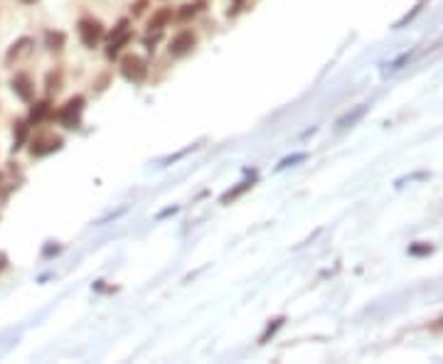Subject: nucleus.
I'll return each mask as SVG.
<instances>
[{"label": "nucleus", "instance_id": "6e6552de", "mask_svg": "<svg viewBox=\"0 0 443 364\" xmlns=\"http://www.w3.org/2000/svg\"><path fill=\"white\" fill-rule=\"evenodd\" d=\"M172 20V8H161L158 13H153V18L148 20V30H156V32H161L163 27L168 25V22Z\"/></svg>", "mask_w": 443, "mask_h": 364}, {"label": "nucleus", "instance_id": "0eeeda50", "mask_svg": "<svg viewBox=\"0 0 443 364\" xmlns=\"http://www.w3.org/2000/svg\"><path fill=\"white\" fill-rule=\"evenodd\" d=\"M13 91H15L18 96H20L22 101H27L30 104L32 101V96H35V86H32V79L27 74H15L13 76Z\"/></svg>", "mask_w": 443, "mask_h": 364}, {"label": "nucleus", "instance_id": "9b49d317", "mask_svg": "<svg viewBox=\"0 0 443 364\" xmlns=\"http://www.w3.org/2000/svg\"><path fill=\"white\" fill-rule=\"evenodd\" d=\"M364 114H367V106H357V109H355L353 114H345L343 119L338 121V128H340V130H343V128H350V126L357 123V121L362 119Z\"/></svg>", "mask_w": 443, "mask_h": 364}, {"label": "nucleus", "instance_id": "423d86ee", "mask_svg": "<svg viewBox=\"0 0 443 364\" xmlns=\"http://www.w3.org/2000/svg\"><path fill=\"white\" fill-rule=\"evenodd\" d=\"M197 45V37L192 35V32H180V35L172 37L170 42V55L172 57H185L187 52H192V47Z\"/></svg>", "mask_w": 443, "mask_h": 364}, {"label": "nucleus", "instance_id": "f3484780", "mask_svg": "<svg viewBox=\"0 0 443 364\" xmlns=\"http://www.w3.org/2000/svg\"><path fill=\"white\" fill-rule=\"evenodd\" d=\"M60 81H62L60 72H52V74L47 76V89H50V91H60Z\"/></svg>", "mask_w": 443, "mask_h": 364}, {"label": "nucleus", "instance_id": "20e7f679", "mask_svg": "<svg viewBox=\"0 0 443 364\" xmlns=\"http://www.w3.org/2000/svg\"><path fill=\"white\" fill-rule=\"evenodd\" d=\"M60 148H62L60 135H37V138L30 143V155L32 158H42V155H50Z\"/></svg>", "mask_w": 443, "mask_h": 364}, {"label": "nucleus", "instance_id": "f8f14e48", "mask_svg": "<svg viewBox=\"0 0 443 364\" xmlns=\"http://www.w3.org/2000/svg\"><path fill=\"white\" fill-rule=\"evenodd\" d=\"M27 121H18L15 123V143H13V153H18V150L25 145V140H27Z\"/></svg>", "mask_w": 443, "mask_h": 364}, {"label": "nucleus", "instance_id": "4468645a", "mask_svg": "<svg viewBox=\"0 0 443 364\" xmlns=\"http://www.w3.org/2000/svg\"><path fill=\"white\" fill-rule=\"evenodd\" d=\"M249 187H252V182H239V185L234 187V190H229V192H224V195H222V205H229L232 200H237V197H239V195H244V192H247Z\"/></svg>", "mask_w": 443, "mask_h": 364}, {"label": "nucleus", "instance_id": "7ed1b4c3", "mask_svg": "<svg viewBox=\"0 0 443 364\" xmlns=\"http://www.w3.org/2000/svg\"><path fill=\"white\" fill-rule=\"evenodd\" d=\"M79 37L84 42V47H96L104 37V25L96 18H81L79 20Z\"/></svg>", "mask_w": 443, "mask_h": 364}, {"label": "nucleus", "instance_id": "ddd939ff", "mask_svg": "<svg viewBox=\"0 0 443 364\" xmlns=\"http://www.w3.org/2000/svg\"><path fill=\"white\" fill-rule=\"evenodd\" d=\"M64 42H67V37H64V32H47L45 35V45L50 47L52 52H57V50H62L64 47Z\"/></svg>", "mask_w": 443, "mask_h": 364}, {"label": "nucleus", "instance_id": "aec40b11", "mask_svg": "<svg viewBox=\"0 0 443 364\" xmlns=\"http://www.w3.org/2000/svg\"><path fill=\"white\" fill-rule=\"evenodd\" d=\"M146 6H148V0H138L136 6H133V15H141V13L146 11Z\"/></svg>", "mask_w": 443, "mask_h": 364}, {"label": "nucleus", "instance_id": "39448f33", "mask_svg": "<svg viewBox=\"0 0 443 364\" xmlns=\"http://www.w3.org/2000/svg\"><path fill=\"white\" fill-rule=\"evenodd\" d=\"M128 40H131V30H128V20H121L116 25V30H114V35H111V42L109 47H106V55L109 57H116L118 52H121V47L128 45Z\"/></svg>", "mask_w": 443, "mask_h": 364}, {"label": "nucleus", "instance_id": "dca6fc26", "mask_svg": "<svg viewBox=\"0 0 443 364\" xmlns=\"http://www.w3.org/2000/svg\"><path fill=\"white\" fill-rule=\"evenodd\" d=\"M281 325H283V318H276V320H273V323L266 328V332L261 335V342H268V337H271V335H276V330L281 328Z\"/></svg>", "mask_w": 443, "mask_h": 364}, {"label": "nucleus", "instance_id": "6ab92c4d", "mask_svg": "<svg viewBox=\"0 0 443 364\" xmlns=\"http://www.w3.org/2000/svg\"><path fill=\"white\" fill-rule=\"evenodd\" d=\"M197 11H200V6H195V3H192V6H182V11H180V18H182V20H187V18H192V15H195Z\"/></svg>", "mask_w": 443, "mask_h": 364}, {"label": "nucleus", "instance_id": "9d476101", "mask_svg": "<svg viewBox=\"0 0 443 364\" xmlns=\"http://www.w3.org/2000/svg\"><path fill=\"white\" fill-rule=\"evenodd\" d=\"M50 111H52V106H50V101H37L35 106H32V114H30V121L27 123H32V126H37V123H42V121L50 116Z\"/></svg>", "mask_w": 443, "mask_h": 364}, {"label": "nucleus", "instance_id": "f257e3e1", "mask_svg": "<svg viewBox=\"0 0 443 364\" xmlns=\"http://www.w3.org/2000/svg\"><path fill=\"white\" fill-rule=\"evenodd\" d=\"M81 111H84V96H71V99L62 106L57 119H60V123L67 126V128H76L81 121Z\"/></svg>", "mask_w": 443, "mask_h": 364}, {"label": "nucleus", "instance_id": "1a4fd4ad", "mask_svg": "<svg viewBox=\"0 0 443 364\" xmlns=\"http://www.w3.org/2000/svg\"><path fill=\"white\" fill-rule=\"evenodd\" d=\"M35 45V42L30 40V37H20V40L15 42V45L8 50V55H6V65L11 67L13 65V60H18L20 55H25V52H30V47Z\"/></svg>", "mask_w": 443, "mask_h": 364}, {"label": "nucleus", "instance_id": "a211bd4d", "mask_svg": "<svg viewBox=\"0 0 443 364\" xmlns=\"http://www.w3.org/2000/svg\"><path fill=\"white\" fill-rule=\"evenodd\" d=\"M301 160H306V153H298V155H291V158L281 160V163H278V170L288 168V165H296V163H301Z\"/></svg>", "mask_w": 443, "mask_h": 364}, {"label": "nucleus", "instance_id": "2eb2a0df", "mask_svg": "<svg viewBox=\"0 0 443 364\" xmlns=\"http://www.w3.org/2000/svg\"><path fill=\"white\" fill-rule=\"evenodd\" d=\"M431 251H433L431 244H414V246H409V254H411V256H428Z\"/></svg>", "mask_w": 443, "mask_h": 364}, {"label": "nucleus", "instance_id": "f03ea898", "mask_svg": "<svg viewBox=\"0 0 443 364\" xmlns=\"http://www.w3.org/2000/svg\"><path fill=\"white\" fill-rule=\"evenodd\" d=\"M121 74L126 76L128 81H133V84H141L143 79H146L148 74V67H146V60L138 55H126L121 60Z\"/></svg>", "mask_w": 443, "mask_h": 364}, {"label": "nucleus", "instance_id": "412c9836", "mask_svg": "<svg viewBox=\"0 0 443 364\" xmlns=\"http://www.w3.org/2000/svg\"><path fill=\"white\" fill-rule=\"evenodd\" d=\"M22 3H37V0H22Z\"/></svg>", "mask_w": 443, "mask_h": 364}]
</instances>
